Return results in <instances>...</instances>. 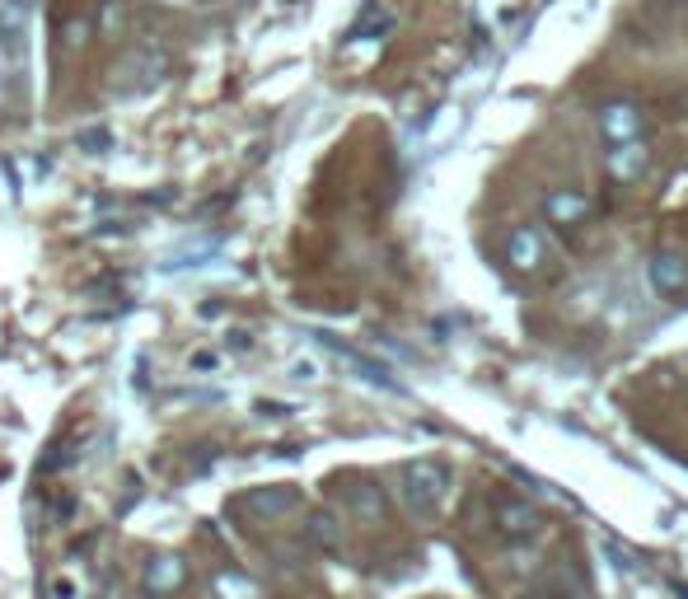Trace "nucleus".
Returning a JSON list of instances; mask_svg holds the SVG:
<instances>
[{
    "label": "nucleus",
    "instance_id": "1",
    "mask_svg": "<svg viewBox=\"0 0 688 599\" xmlns=\"http://www.w3.org/2000/svg\"><path fill=\"white\" fill-rule=\"evenodd\" d=\"M445 492H449V469L445 464H436V459H412V464H403L399 496H403L407 515L431 521V515L445 506Z\"/></svg>",
    "mask_w": 688,
    "mask_h": 599
},
{
    "label": "nucleus",
    "instance_id": "2",
    "mask_svg": "<svg viewBox=\"0 0 688 599\" xmlns=\"http://www.w3.org/2000/svg\"><path fill=\"white\" fill-rule=\"evenodd\" d=\"M29 29H33V0H0V52L14 75L29 66Z\"/></svg>",
    "mask_w": 688,
    "mask_h": 599
},
{
    "label": "nucleus",
    "instance_id": "3",
    "mask_svg": "<svg viewBox=\"0 0 688 599\" xmlns=\"http://www.w3.org/2000/svg\"><path fill=\"white\" fill-rule=\"evenodd\" d=\"M169 71V56L165 52H155V48H136V52H127L123 62L113 66V85L117 90H146V85H155Z\"/></svg>",
    "mask_w": 688,
    "mask_h": 599
},
{
    "label": "nucleus",
    "instance_id": "4",
    "mask_svg": "<svg viewBox=\"0 0 688 599\" xmlns=\"http://www.w3.org/2000/svg\"><path fill=\"white\" fill-rule=\"evenodd\" d=\"M491 521H497V529L506 538H534L543 529L539 506H529L525 496H510V492H501L497 502H491Z\"/></svg>",
    "mask_w": 688,
    "mask_h": 599
},
{
    "label": "nucleus",
    "instance_id": "5",
    "mask_svg": "<svg viewBox=\"0 0 688 599\" xmlns=\"http://www.w3.org/2000/svg\"><path fill=\"white\" fill-rule=\"evenodd\" d=\"M600 132H604L608 146L637 141V136H646V113L633 104V98H608L600 108Z\"/></svg>",
    "mask_w": 688,
    "mask_h": 599
},
{
    "label": "nucleus",
    "instance_id": "6",
    "mask_svg": "<svg viewBox=\"0 0 688 599\" xmlns=\"http://www.w3.org/2000/svg\"><path fill=\"white\" fill-rule=\"evenodd\" d=\"M506 263L516 272H539L548 263V239L539 225H516L506 239Z\"/></svg>",
    "mask_w": 688,
    "mask_h": 599
},
{
    "label": "nucleus",
    "instance_id": "7",
    "mask_svg": "<svg viewBox=\"0 0 688 599\" xmlns=\"http://www.w3.org/2000/svg\"><path fill=\"white\" fill-rule=\"evenodd\" d=\"M543 216H548V225H558V230H576V225H585L590 216H595V202H590L585 192L558 188V192L543 197Z\"/></svg>",
    "mask_w": 688,
    "mask_h": 599
},
{
    "label": "nucleus",
    "instance_id": "8",
    "mask_svg": "<svg viewBox=\"0 0 688 599\" xmlns=\"http://www.w3.org/2000/svg\"><path fill=\"white\" fill-rule=\"evenodd\" d=\"M646 165H652V150H646V136H637V141H618L604 150V169L614 183H637V178L646 174Z\"/></svg>",
    "mask_w": 688,
    "mask_h": 599
},
{
    "label": "nucleus",
    "instance_id": "9",
    "mask_svg": "<svg viewBox=\"0 0 688 599\" xmlns=\"http://www.w3.org/2000/svg\"><path fill=\"white\" fill-rule=\"evenodd\" d=\"M300 506V492L295 487H253L248 496H240V511H248L253 521H282Z\"/></svg>",
    "mask_w": 688,
    "mask_h": 599
},
{
    "label": "nucleus",
    "instance_id": "10",
    "mask_svg": "<svg viewBox=\"0 0 688 599\" xmlns=\"http://www.w3.org/2000/svg\"><path fill=\"white\" fill-rule=\"evenodd\" d=\"M347 506H351V515H357L361 525H384V515H389L384 487L370 483V477H351V483H347Z\"/></svg>",
    "mask_w": 688,
    "mask_h": 599
},
{
    "label": "nucleus",
    "instance_id": "11",
    "mask_svg": "<svg viewBox=\"0 0 688 599\" xmlns=\"http://www.w3.org/2000/svg\"><path fill=\"white\" fill-rule=\"evenodd\" d=\"M652 286H656L660 295H670V300L688 295V258H684L679 249H660V253L652 258Z\"/></svg>",
    "mask_w": 688,
    "mask_h": 599
},
{
    "label": "nucleus",
    "instance_id": "12",
    "mask_svg": "<svg viewBox=\"0 0 688 599\" xmlns=\"http://www.w3.org/2000/svg\"><path fill=\"white\" fill-rule=\"evenodd\" d=\"M188 581V563L179 553H160V557H150L146 563V576H141V586L150 595H173V590H183Z\"/></svg>",
    "mask_w": 688,
    "mask_h": 599
},
{
    "label": "nucleus",
    "instance_id": "13",
    "mask_svg": "<svg viewBox=\"0 0 688 599\" xmlns=\"http://www.w3.org/2000/svg\"><path fill=\"white\" fill-rule=\"evenodd\" d=\"M319 343H324V347H328L332 356H338V361H342L347 370H357L361 379H370V385H380V389H389V393H393V389H399V379H393V375H389V370H384L380 361H370V356H361V351H351L347 343H338V337H328V333H319Z\"/></svg>",
    "mask_w": 688,
    "mask_h": 599
},
{
    "label": "nucleus",
    "instance_id": "14",
    "mask_svg": "<svg viewBox=\"0 0 688 599\" xmlns=\"http://www.w3.org/2000/svg\"><path fill=\"white\" fill-rule=\"evenodd\" d=\"M305 534H309V544L324 548V553H338L342 548V525H338V515H332V511H314Z\"/></svg>",
    "mask_w": 688,
    "mask_h": 599
},
{
    "label": "nucleus",
    "instance_id": "15",
    "mask_svg": "<svg viewBox=\"0 0 688 599\" xmlns=\"http://www.w3.org/2000/svg\"><path fill=\"white\" fill-rule=\"evenodd\" d=\"M393 29V10H384L380 6V0H370V6L361 10V19H357V24H351V43H361V38H384Z\"/></svg>",
    "mask_w": 688,
    "mask_h": 599
},
{
    "label": "nucleus",
    "instance_id": "16",
    "mask_svg": "<svg viewBox=\"0 0 688 599\" xmlns=\"http://www.w3.org/2000/svg\"><path fill=\"white\" fill-rule=\"evenodd\" d=\"M215 595L221 599H263V586L244 571H221L215 576Z\"/></svg>",
    "mask_w": 688,
    "mask_h": 599
},
{
    "label": "nucleus",
    "instance_id": "17",
    "mask_svg": "<svg viewBox=\"0 0 688 599\" xmlns=\"http://www.w3.org/2000/svg\"><path fill=\"white\" fill-rule=\"evenodd\" d=\"M215 249H221V239H197V244H183L179 253L169 258V267H173V272H179V267H197V263H207Z\"/></svg>",
    "mask_w": 688,
    "mask_h": 599
},
{
    "label": "nucleus",
    "instance_id": "18",
    "mask_svg": "<svg viewBox=\"0 0 688 599\" xmlns=\"http://www.w3.org/2000/svg\"><path fill=\"white\" fill-rule=\"evenodd\" d=\"M85 38H89V24H85V19H66V29H62V52H81Z\"/></svg>",
    "mask_w": 688,
    "mask_h": 599
},
{
    "label": "nucleus",
    "instance_id": "19",
    "mask_svg": "<svg viewBox=\"0 0 688 599\" xmlns=\"http://www.w3.org/2000/svg\"><path fill=\"white\" fill-rule=\"evenodd\" d=\"M75 141H81V150H94V155H98V150H108V146H113V136H108L104 127H89V132L75 136Z\"/></svg>",
    "mask_w": 688,
    "mask_h": 599
},
{
    "label": "nucleus",
    "instance_id": "20",
    "mask_svg": "<svg viewBox=\"0 0 688 599\" xmlns=\"http://www.w3.org/2000/svg\"><path fill=\"white\" fill-rule=\"evenodd\" d=\"M62 464H71V445H52V454L43 459V469L52 473V469H62Z\"/></svg>",
    "mask_w": 688,
    "mask_h": 599
},
{
    "label": "nucleus",
    "instance_id": "21",
    "mask_svg": "<svg viewBox=\"0 0 688 599\" xmlns=\"http://www.w3.org/2000/svg\"><path fill=\"white\" fill-rule=\"evenodd\" d=\"M117 24H123V10H117V0H108V6H104V29H117Z\"/></svg>",
    "mask_w": 688,
    "mask_h": 599
}]
</instances>
